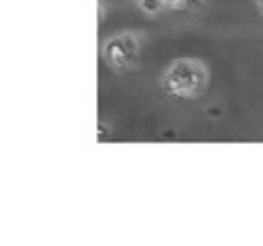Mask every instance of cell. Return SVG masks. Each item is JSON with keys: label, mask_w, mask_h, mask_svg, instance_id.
Returning <instances> with one entry per match:
<instances>
[{"label": "cell", "mask_w": 263, "mask_h": 246, "mask_svg": "<svg viewBox=\"0 0 263 246\" xmlns=\"http://www.w3.org/2000/svg\"><path fill=\"white\" fill-rule=\"evenodd\" d=\"M255 4H257V12L263 16V0H255Z\"/></svg>", "instance_id": "5"}, {"label": "cell", "mask_w": 263, "mask_h": 246, "mask_svg": "<svg viewBox=\"0 0 263 246\" xmlns=\"http://www.w3.org/2000/svg\"><path fill=\"white\" fill-rule=\"evenodd\" d=\"M189 2H191V0H164V6H166V10H181V8H185Z\"/></svg>", "instance_id": "4"}, {"label": "cell", "mask_w": 263, "mask_h": 246, "mask_svg": "<svg viewBox=\"0 0 263 246\" xmlns=\"http://www.w3.org/2000/svg\"><path fill=\"white\" fill-rule=\"evenodd\" d=\"M210 82L208 66L197 57H177L173 59L160 78L164 92L173 98H197L203 94Z\"/></svg>", "instance_id": "1"}, {"label": "cell", "mask_w": 263, "mask_h": 246, "mask_svg": "<svg viewBox=\"0 0 263 246\" xmlns=\"http://www.w3.org/2000/svg\"><path fill=\"white\" fill-rule=\"evenodd\" d=\"M138 8H140L144 14H150V16H154V14L162 12V10H166L164 0H138Z\"/></svg>", "instance_id": "3"}, {"label": "cell", "mask_w": 263, "mask_h": 246, "mask_svg": "<svg viewBox=\"0 0 263 246\" xmlns=\"http://www.w3.org/2000/svg\"><path fill=\"white\" fill-rule=\"evenodd\" d=\"M140 49H142L140 37L136 33L123 31V33L111 35L109 39L103 41L101 55H103V59L107 61V66L111 70H115V72H127V70H132L138 64Z\"/></svg>", "instance_id": "2"}]
</instances>
